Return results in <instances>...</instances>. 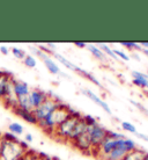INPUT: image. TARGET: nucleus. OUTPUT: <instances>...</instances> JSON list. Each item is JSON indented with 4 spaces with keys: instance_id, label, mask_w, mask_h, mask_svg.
<instances>
[{
    "instance_id": "obj_1",
    "label": "nucleus",
    "mask_w": 148,
    "mask_h": 160,
    "mask_svg": "<svg viewBox=\"0 0 148 160\" xmlns=\"http://www.w3.org/2000/svg\"><path fill=\"white\" fill-rule=\"evenodd\" d=\"M72 109L73 108L69 104L61 102L53 112H51L48 116L45 117L44 120L38 122L37 125H38L45 133H48L49 136L51 137L52 135H53V132H55L57 127L60 125V124L63 123V122L71 115Z\"/></svg>"
},
{
    "instance_id": "obj_2",
    "label": "nucleus",
    "mask_w": 148,
    "mask_h": 160,
    "mask_svg": "<svg viewBox=\"0 0 148 160\" xmlns=\"http://www.w3.org/2000/svg\"><path fill=\"white\" fill-rule=\"evenodd\" d=\"M82 117V114L80 112H78L75 109H72V112L71 115L66 118V120L63 122V123L58 125L52 135V138L57 139L58 142H66L68 143L69 142V138L72 136V132L74 130V127H75L76 122L79 121V118Z\"/></svg>"
},
{
    "instance_id": "obj_3",
    "label": "nucleus",
    "mask_w": 148,
    "mask_h": 160,
    "mask_svg": "<svg viewBox=\"0 0 148 160\" xmlns=\"http://www.w3.org/2000/svg\"><path fill=\"white\" fill-rule=\"evenodd\" d=\"M28 150L24 148L19 142H7L1 139L0 145V159L1 160H20Z\"/></svg>"
},
{
    "instance_id": "obj_4",
    "label": "nucleus",
    "mask_w": 148,
    "mask_h": 160,
    "mask_svg": "<svg viewBox=\"0 0 148 160\" xmlns=\"http://www.w3.org/2000/svg\"><path fill=\"white\" fill-rule=\"evenodd\" d=\"M61 102H63V101L60 100L57 95H55L52 92L48 93V98H46V100L41 104L40 107H37V108L34 109L32 112H34L35 117L37 118V121L41 122V121L44 120L45 117L48 116L50 112H53V110H55V109H56L57 107L61 103Z\"/></svg>"
},
{
    "instance_id": "obj_5",
    "label": "nucleus",
    "mask_w": 148,
    "mask_h": 160,
    "mask_svg": "<svg viewBox=\"0 0 148 160\" xmlns=\"http://www.w3.org/2000/svg\"><path fill=\"white\" fill-rule=\"evenodd\" d=\"M87 132L89 133L90 137V142H92V148H93V153L92 156H94L95 151L97 148L102 144L105 138H107V133H108V129H105L103 125L101 124H95L93 127H87Z\"/></svg>"
},
{
    "instance_id": "obj_6",
    "label": "nucleus",
    "mask_w": 148,
    "mask_h": 160,
    "mask_svg": "<svg viewBox=\"0 0 148 160\" xmlns=\"http://www.w3.org/2000/svg\"><path fill=\"white\" fill-rule=\"evenodd\" d=\"M14 77L11 72L0 70V100L4 101L6 96H8L11 93H13V81Z\"/></svg>"
},
{
    "instance_id": "obj_7",
    "label": "nucleus",
    "mask_w": 148,
    "mask_h": 160,
    "mask_svg": "<svg viewBox=\"0 0 148 160\" xmlns=\"http://www.w3.org/2000/svg\"><path fill=\"white\" fill-rule=\"evenodd\" d=\"M73 148L79 150L80 152L84 154H89L92 156L93 153V148H92V142H90V137H89L88 132H84V135H81L76 140H74L73 143H71Z\"/></svg>"
},
{
    "instance_id": "obj_8",
    "label": "nucleus",
    "mask_w": 148,
    "mask_h": 160,
    "mask_svg": "<svg viewBox=\"0 0 148 160\" xmlns=\"http://www.w3.org/2000/svg\"><path fill=\"white\" fill-rule=\"evenodd\" d=\"M81 92L84 93V95L87 96L88 99H90L93 102H95V103H96L98 107H101V108L103 109V110L107 112V114H109V115H111V114H112L110 106H109V104L107 103V102H105L103 99H101V98L97 95V94H95V93L93 92V91H90V89H88V88H84V89H81Z\"/></svg>"
},
{
    "instance_id": "obj_9",
    "label": "nucleus",
    "mask_w": 148,
    "mask_h": 160,
    "mask_svg": "<svg viewBox=\"0 0 148 160\" xmlns=\"http://www.w3.org/2000/svg\"><path fill=\"white\" fill-rule=\"evenodd\" d=\"M48 98V93L44 91H41V89H32L29 93V102L31 106L32 110L37 107H40L41 104L43 103Z\"/></svg>"
},
{
    "instance_id": "obj_10",
    "label": "nucleus",
    "mask_w": 148,
    "mask_h": 160,
    "mask_svg": "<svg viewBox=\"0 0 148 160\" xmlns=\"http://www.w3.org/2000/svg\"><path fill=\"white\" fill-rule=\"evenodd\" d=\"M13 112L15 114L16 116H19L20 118H22L23 121H26L27 123L29 124H34V125H37L38 124V121L35 117L32 110H26V109H21L19 107L13 109Z\"/></svg>"
},
{
    "instance_id": "obj_11",
    "label": "nucleus",
    "mask_w": 148,
    "mask_h": 160,
    "mask_svg": "<svg viewBox=\"0 0 148 160\" xmlns=\"http://www.w3.org/2000/svg\"><path fill=\"white\" fill-rule=\"evenodd\" d=\"M13 91H14V94L16 95V98H21V96L29 95L31 89H30L29 85L26 81L14 79V81H13Z\"/></svg>"
},
{
    "instance_id": "obj_12",
    "label": "nucleus",
    "mask_w": 148,
    "mask_h": 160,
    "mask_svg": "<svg viewBox=\"0 0 148 160\" xmlns=\"http://www.w3.org/2000/svg\"><path fill=\"white\" fill-rule=\"evenodd\" d=\"M82 116H84V115H82ZM84 132H87V124L84 122V117H81V118H79V121L76 122L75 127H74V130H73V132H72V136L69 138V142H68V143H69V144L73 143V142L78 139L81 135H84Z\"/></svg>"
},
{
    "instance_id": "obj_13",
    "label": "nucleus",
    "mask_w": 148,
    "mask_h": 160,
    "mask_svg": "<svg viewBox=\"0 0 148 160\" xmlns=\"http://www.w3.org/2000/svg\"><path fill=\"white\" fill-rule=\"evenodd\" d=\"M133 85L142 89H148V76L139 71H132Z\"/></svg>"
},
{
    "instance_id": "obj_14",
    "label": "nucleus",
    "mask_w": 148,
    "mask_h": 160,
    "mask_svg": "<svg viewBox=\"0 0 148 160\" xmlns=\"http://www.w3.org/2000/svg\"><path fill=\"white\" fill-rule=\"evenodd\" d=\"M126 151H125L124 148L120 146V139H118L117 142V146L113 150H112L111 152L109 153L107 157H104L102 160H122L124 158V156L126 154Z\"/></svg>"
},
{
    "instance_id": "obj_15",
    "label": "nucleus",
    "mask_w": 148,
    "mask_h": 160,
    "mask_svg": "<svg viewBox=\"0 0 148 160\" xmlns=\"http://www.w3.org/2000/svg\"><path fill=\"white\" fill-rule=\"evenodd\" d=\"M52 56L55 57V59H57L58 62H59L60 64H63L64 66H66L67 68H69L71 71H74V72L79 73L80 72L81 68H79V66H76V65H74L72 63V62H69V60L67 59V58H65L63 55H60V53H57V52H55Z\"/></svg>"
},
{
    "instance_id": "obj_16",
    "label": "nucleus",
    "mask_w": 148,
    "mask_h": 160,
    "mask_svg": "<svg viewBox=\"0 0 148 160\" xmlns=\"http://www.w3.org/2000/svg\"><path fill=\"white\" fill-rule=\"evenodd\" d=\"M86 48L88 49V51L90 52L96 59L100 60V62H107V60H108V58H107V56L103 53V51H102L97 45H95V44H88Z\"/></svg>"
},
{
    "instance_id": "obj_17",
    "label": "nucleus",
    "mask_w": 148,
    "mask_h": 160,
    "mask_svg": "<svg viewBox=\"0 0 148 160\" xmlns=\"http://www.w3.org/2000/svg\"><path fill=\"white\" fill-rule=\"evenodd\" d=\"M145 154H146L145 150H142V148H136V150H133L131 152L126 153L122 160H142Z\"/></svg>"
},
{
    "instance_id": "obj_18",
    "label": "nucleus",
    "mask_w": 148,
    "mask_h": 160,
    "mask_svg": "<svg viewBox=\"0 0 148 160\" xmlns=\"http://www.w3.org/2000/svg\"><path fill=\"white\" fill-rule=\"evenodd\" d=\"M97 47L103 51V53L107 57H110L112 60H116V62H120L119 58L115 55V52H113V49L110 48L108 44H105V43H98L97 44Z\"/></svg>"
},
{
    "instance_id": "obj_19",
    "label": "nucleus",
    "mask_w": 148,
    "mask_h": 160,
    "mask_svg": "<svg viewBox=\"0 0 148 160\" xmlns=\"http://www.w3.org/2000/svg\"><path fill=\"white\" fill-rule=\"evenodd\" d=\"M79 74H80V76H82L84 78H86V79H88L89 81H92L93 84H95L97 87L103 88V86H102V84H101L100 80L97 79V78L94 76V74H92L90 72H88V71H86V70H82V68H81L80 72H79Z\"/></svg>"
},
{
    "instance_id": "obj_20",
    "label": "nucleus",
    "mask_w": 148,
    "mask_h": 160,
    "mask_svg": "<svg viewBox=\"0 0 148 160\" xmlns=\"http://www.w3.org/2000/svg\"><path fill=\"white\" fill-rule=\"evenodd\" d=\"M23 130H24L23 127L20 123H17V122H12V123L8 124V131L14 133L17 137L23 133Z\"/></svg>"
},
{
    "instance_id": "obj_21",
    "label": "nucleus",
    "mask_w": 148,
    "mask_h": 160,
    "mask_svg": "<svg viewBox=\"0 0 148 160\" xmlns=\"http://www.w3.org/2000/svg\"><path fill=\"white\" fill-rule=\"evenodd\" d=\"M17 107L21 109H26V110H32L30 102H29V95L17 98Z\"/></svg>"
},
{
    "instance_id": "obj_22",
    "label": "nucleus",
    "mask_w": 148,
    "mask_h": 160,
    "mask_svg": "<svg viewBox=\"0 0 148 160\" xmlns=\"http://www.w3.org/2000/svg\"><path fill=\"white\" fill-rule=\"evenodd\" d=\"M120 45L127 50H131V51H142L141 45L139 43H136V42H120Z\"/></svg>"
},
{
    "instance_id": "obj_23",
    "label": "nucleus",
    "mask_w": 148,
    "mask_h": 160,
    "mask_svg": "<svg viewBox=\"0 0 148 160\" xmlns=\"http://www.w3.org/2000/svg\"><path fill=\"white\" fill-rule=\"evenodd\" d=\"M30 159L31 160H53V158L45 153L36 152V151H32L30 150Z\"/></svg>"
},
{
    "instance_id": "obj_24",
    "label": "nucleus",
    "mask_w": 148,
    "mask_h": 160,
    "mask_svg": "<svg viewBox=\"0 0 148 160\" xmlns=\"http://www.w3.org/2000/svg\"><path fill=\"white\" fill-rule=\"evenodd\" d=\"M23 64L29 68H36L37 60H36V58H35V56H32V55H27L23 59Z\"/></svg>"
},
{
    "instance_id": "obj_25",
    "label": "nucleus",
    "mask_w": 148,
    "mask_h": 160,
    "mask_svg": "<svg viewBox=\"0 0 148 160\" xmlns=\"http://www.w3.org/2000/svg\"><path fill=\"white\" fill-rule=\"evenodd\" d=\"M11 51H12L13 56L15 57V58H17V59H24V57L27 56V53H26V51H24L23 49L21 48H17V47H13V48H11Z\"/></svg>"
},
{
    "instance_id": "obj_26",
    "label": "nucleus",
    "mask_w": 148,
    "mask_h": 160,
    "mask_svg": "<svg viewBox=\"0 0 148 160\" xmlns=\"http://www.w3.org/2000/svg\"><path fill=\"white\" fill-rule=\"evenodd\" d=\"M0 137H1V139L7 140V142H19V140H20L19 137L15 136L14 133H12V132H9V131H6V132H4V133H1Z\"/></svg>"
},
{
    "instance_id": "obj_27",
    "label": "nucleus",
    "mask_w": 148,
    "mask_h": 160,
    "mask_svg": "<svg viewBox=\"0 0 148 160\" xmlns=\"http://www.w3.org/2000/svg\"><path fill=\"white\" fill-rule=\"evenodd\" d=\"M122 129H123L124 131L131 132V133H134V135L138 132L136 127H134L132 123H130V122H122Z\"/></svg>"
},
{
    "instance_id": "obj_28",
    "label": "nucleus",
    "mask_w": 148,
    "mask_h": 160,
    "mask_svg": "<svg viewBox=\"0 0 148 160\" xmlns=\"http://www.w3.org/2000/svg\"><path fill=\"white\" fill-rule=\"evenodd\" d=\"M113 52H115V55L119 58V60H123V62H128V60L131 59V57L128 56L127 53H125L123 50H119V49H113Z\"/></svg>"
},
{
    "instance_id": "obj_29",
    "label": "nucleus",
    "mask_w": 148,
    "mask_h": 160,
    "mask_svg": "<svg viewBox=\"0 0 148 160\" xmlns=\"http://www.w3.org/2000/svg\"><path fill=\"white\" fill-rule=\"evenodd\" d=\"M107 137L111 138V139H123V138H126V137H125V135H123V133H119V132H117V131H112V130H108Z\"/></svg>"
},
{
    "instance_id": "obj_30",
    "label": "nucleus",
    "mask_w": 148,
    "mask_h": 160,
    "mask_svg": "<svg viewBox=\"0 0 148 160\" xmlns=\"http://www.w3.org/2000/svg\"><path fill=\"white\" fill-rule=\"evenodd\" d=\"M82 117H84V122H86V124H87V127H93V125H95V124L98 123L96 118L90 116V115H84Z\"/></svg>"
},
{
    "instance_id": "obj_31",
    "label": "nucleus",
    "mask_w": 148,
    "mask_h": 160,
    "mask_svg": "<svg viewBox=\"0 0 148 160\" xmlns=\"http://www.w3.org/2000/svg\"><path fill=\"white\" fill-rule=\"evenodd\" d=\"M131 103H132L134 107H136V108L139 109V110H141V112H144L146 116H148V109L145 107L144 104L139 103V102H136V101H134V100H131Z\"/></svg>"
},
{
    "instance_id": "obj_32",
    "label": "nucleus",
    "mask_w": 148,
    "mask_h": 160,
    "mask_svg": "<svg viewBox=\"0 0 148 160\" xmlns=\"http://www.w3.org/2000/svg\"><path fill=\"white\" fill-rule=\"evenodd\" d=\"M0 52H1L2 55H8V53H9V48L6 47V45H1V47H0Z\"/></svg>"
},
{
    "instance_id": "obj_33",
    "label": "nucleus",
    "mask_w": 148,
    "mask_h": 160,
    "mask_svg": "<svg viewBox=\"0 0 148 160\" xmlns=\"http://www.w3.org/2000/svg\"><path fill=\"white\" fill-rule=\"evenodd\" d=\"M136 137H138V138H140V139L145 140V142H147V143H148V136H147V135H145V133H140V132H136Z\"/></svg>"
},
{
    "instance_id": "obj_34",
    "label": "nucleus",
    "mask_w": 148,
    "mask_h": 160,
    "mask_svg": "<svg viewBox=\"0 0 148 160\" xmlns=\"http://www.w3.org/2000/svg\"><path fill=\"white\" fill-rule=\"evenodd\" d=\"M74 45L79 49H84L87 47V43H84V42H74Z\"/></svg>"
},
{
    "instance_id": "obj_35",
    "label": "nucleus",
    "mask_w": 148,
    "mask_h": 160,
    "mask_svg": "<svg viewBox=\"0 0 148 160\" xmlns=\"http://www.w3.org/2000/svg\"><path fill=\"white\" fill-rule=\"evenodd\" d=\"M32 139H34V137H32L31 133H26V136H24V140H26L27 143L32 142Z\"/></svg>"
},
{
    "instance_id": "obj_36",
    "label": "nucleus",
    "mask_w": 148,
    "mask_h": 160,
    "mask_svg": "<svg viewBox=\"0 0 148 160\" xmlns=\"http://www.w3.org/2000/svg\"><path fill=\"white\" fill-rule=\"evenodd\" d=\"M22 160H31L30 159V150H28V151L26 152V154L22 157Z\"/></svg>"
},
{
    "instance_id": "obj_37",
    "label": "nucleus",
    "mask_w": 148,
    "mask_h": 160,
    "mask_svg": "<svg viewBox=\"0 0 148 160\" xmlns=\"http://www.w3.org/2000/svg\"><path fill=\"white\" fill-rule=\"evenodd\" d=\"M46 47H48L51 51L55 52V49H56V44H55V43H46Z\"/></svg>"
},
{
    "instance_id": "obj_38",
    "label": "nucleus",
    "mask_w": 148,
    "mask_h": 160,
    "mask_svg": "<svg viewBox=\"0 0 148 160\" xmlns=\"http://www.w3.org/2000/svg\"><path fill=\"white\" fill-rule=\"evenodd\" d=\"M140 45L142 49H148V42H141Z\"/></svg>"
},
{
    "instance_id": "obj_39",
    "label": "nucleus",
    "mask_w": 148,
    "mask_h": 160,
    "mask_svg": "<svg viewBox=\"0 0 148 160\" xmlns=\"http://www.w3.org/2000/svg\"><path fill=\"white\" fill-rule=\"evenodd\" d=\"M142 52H144L145 56H147V57H148V49H142Z\"/></svg>"
},
{
    "instance_id": "obj_40",
    "label": "nucleus",
    "mask_w": 148,
    "mask_h": 160,
    "mask_svg": "<svg viewBox=\"0 0 148 160\" xmlns=\"http://www.w3.org/2000/svg\"><path fill=\"white\" fill-rule=\"evenodd\" d=\"M133 58H136V59L138 60V62H139V60H140V57L138 56V55H136V53H133Z\"/></svg>"
},
{
    "instance_id": "obj_41",
    "label": "nucleus",
    "mask_w": 148,
    "mask_h": 160,
    "mask_svg": "<svg viewBox=\"0 0 148 160\" xmlns=\"http://www.w3.org/2000/svg\"><path fill=\"white\" fill-rule=\"evenodd\" d=\"M142 160H148V152H146V154H145L144 159H142Z\"/></svg>"
},
{
    "instance_id": "obj_42",
    "label": "nucleus",
    "mask_w": 148,
    "mask_h": 160,
    "mask_svg": "<svg viewBox=\"0 0 148 160\" xmlns=\"http://www.w3.org/2000/svg\"><path fill=\"white\" fill-rule=\"evenodd\" d=\"M1 135V133H0ZM0 145H1V137H0Z\"/></svg>"
},
{
    "instance_id": "obj_43",
    "label": "nucleus",
    "mask_w": 148,
    "mask_h": 160,
    "mask_svg": "<svg viewBox=\"0 0 148 160\" xmlns=\"http://www.w3.org/2000/svg\"><path fill=\"white\" fill-rule=\"evenodd\" d=\"M146 74H147V76H148V68H147V73H146Z\"/></svg>"
},
{
    "instance_id": "obj_44",
    "label": "nucleus",
    "mask_w": 148,
    "mask_h": 160,
    "mask_svg": "<svg viewBox=\"0 0 148 160\" xmlns=\"http://www.w3.org/2000/svg\"><path fill=\"white\" fill-rule=\"evenodd\" d=\"M147 96H148V92H147Z\"/></svg>"
},
{
    "instance_id": "obj_45",
    "label": "nucleus",
    "mask_w": 148,
    "mask_h": 160,
    "mask_svg": "<svg viewBox=\"0 0 148 160\" xmlns=\"http://www.w3.org/2000/svg\"><path fill=\"white\" fill-rule=\"evenodd\" d=\"M20 160H22V158H21V159H20Z\"/></svg>"
}]
</instances>
